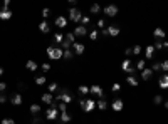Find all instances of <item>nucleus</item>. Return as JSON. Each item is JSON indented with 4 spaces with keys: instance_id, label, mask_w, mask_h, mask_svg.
<instances>
[{
    "instance_id": "obj_2",
    "label": "nucleus",
    "mask_w": 168,
    "mask_h": 124,
    "mask_svg": "<svg viewBox=\"0 0 168 124\" xmlns=\"http://www.w3.org/2000/svg\"><path fill=\"white\" fill-rule=\"evenodd\" d=\"M47 56H49V59H52V60H59V59H62V56H64V50L61 47H47Z\"/></svg>"
},
{
    "instance_id": "obj_14",
    "label": "nucleus",
    "mask_w": 168,
    "mask_h": 124,
    "mask_svg": "<svg viewBox=\"0 0 168 124\" xmlns=\"http://www.w3.org/2000/svg\"><path fill=\"white\" fill-rule=\"evenodd\" d=\"M72 34H74L76 37H84V35L88 34V29H86V27H82V25H79V27H76V29H74Z\"/></svg>"
},
{
    "instance_id": "obj_19",
    "label": "nucleus",
    "mask_w": 168,
    "mask_h": 124,
    "mask_svg": "<svg viewBox=\"0 0 168 124\" xmlns=\"http://www.w3.org/2000/svg\"><path fill=\"white\" fill-rule=\"evenodd\" d=\"M59 121H62V124H67L69 121H72V116H71L69 112H61Z\"/></svg>"
},
{
    "instance_id": "obj_16",
    "label": "nucleus",
    "mask_w": 168,
    "mask_h": 124,
    "mask_svg": "<svg viewBox=\"0 0 168 124\" xmlns=\"http://www.w3.org/2000/svg\"><path fill=\"white\" fill-rule=\"evenodd\" d=\"M158 86L161 87V89H168V74H163V76L160 77Z\"/></svg>"
},
{
    "instance_id": "obj_51",
    "label": "nucleus",
    "mask_w": 168,
    "mask_h": 124,
    "mask_svg": "<svg viewBox=\"0 0 168 124\" xmlns=\"http://www.w3.org/2000/svg\"><path fill=\"white\" fill-rule=\"evenodd\" d=\"M124 56H133V49H126L124 50Z\"/></svg>"
},
{
    "instance_id": "obj_12",
    "label": "nucleus",
    "mask_w": 168,
    "mask_h": 124,
    "mask_svg": "<svg viewBox=\"0 0 168 124\" xmlns=\"http://www.w3.org/2000/svg\"><path fill=\"white\" fill-rule=\"evenodd\" d=\"M10 102L14 106H20L22 104V96H20L19 92H14V94L10 96Z\"/></svg>"
},
{
    "instance_id": "obj_5",
    "label": "nucleus",
    "mask_w": 168,
    "mask_h": 124,
    "mask_svg": "<svg viewBox=\"0 0 168 124\" xmlns=\"http://www.w3.org/2000/svg\"><path fill=\"white\" fill-rule=\"evenodd\" d=\"M69 19H71V22H74V24L81 22V19H82V14H81V10L76 9V7H71V9H69Z\"/></svg>"
},
{
    "instance_id": "obj_28",
    "label": "nucleus",
    "mask_w": 168,
    "mask_h": 124,
    "mask_svg": "<svg viewBox=\"0 0 168 124\" xmlns=\"http://www.w3.org/2000/svg\"><path fill=\"white\" fill-rule=\"evenodd\" d=\"M78 92H79V96L89 94V87H88V86H79V89H78Z\"/></svg>"
},
{
    "instance_id": "obj_9",
    "label": "nucleus",
    "mask_w": 168,
    "mask_h": 124,
    "mask_svg": "<svg viewBox=\"0 0 168 124\" xmlns=\"http://www.w3.org/2000/svg\"><path fill=\"white\" fill-rule=\"evenodd\" d=\"M72 50H74V54L82 56L84 50H86V47H84V44H81V42H74V44H72Z\"/></svg>"
},
{
    "instance_id": "obj_36",
    "label": "nucleus",
    "mask_w": 168,
    "mask_h": 124,
    "mask_svg": "<svg viewBox=\"0 0 168 124\" xmlns=\"http://www.w3.org/2000/svg\"><path fill=\"white\" fill-rule=\"evenodd\" d=\"M89 39H91V40H96V39H98V29H96V27H94L93 32L89 34Z\"/></svg>"
},
{
    "instance_id": "obj_45",
    "label": "nucleus",
    "mask_w": 168,
    "mask_h": 124,
    "mask_svg": "<svg viewBox=\"0 0 168 124\" xmlns=\"http://www.w3.org/2000/svg\"><path fill=\"white\" fill-rule=\"evenodd\" d=\"M153 47H155V50H156V49H163V42H161V40H156Z\"/></svg>"
},
{
    "instance_id": "obj_49",
    "label": "nucleus",
    "mask_w": 168,
    "mask_h": 124,
    "mask_svg": "<svg viewBox=\"0 0 168 124\" xmlns=\"http://www.w3.org/2000/svg\"><path fill=\"white\" fill-rule=\"evenodd\" d=\"M5 89H7V84L5 82H0V92H5Z\"/></svg>"
},
{
    "instance_id": "obj_53",
    "label": "nucleus",
    "mask_w": 168,
    "mask_h": 124,
    "mask_svg": "<svg viewBox=\"0 0 168 124\" xmlns=\"http://www.w3.org/2000/svg\"><path fill=\"white\" fill-rule=\"evenodd\" d=\"M163 45H165V47L168 49V40H167V42H163Z\"/></svg>"
},
{
    "instance_id": "obj_40",
    "label": "nucleus",
    "mask_w": 168,
    "mask_h": 124,
    "mask_svg": "<svg viewBox=\"0 0 168 124\" xmlns=\"http://www.w3.org/2000/svg\"><path fill=\"white\" fill-rule=\"evenodd\" d=\"M160 66H161V70H163V72L167 74V72H168V60H163V62H161Z\"/></svg>"
},
{
    "instance_id": "obj_39",
    "label": "nucleus",
    "mask_w": 168,
    "mask_h": 124,
    "mask_svg": "<svg viewBox=\"0 0 168 124\" xmlns=\"http://www.w3.org/2000/svg\"><path fill=\"white\" fill-rule=\"evenodd\" d=\"M151 70H153V72H158V70H161V66H160V62H155V64L151 66Z\"/></svg>"
},
{
    "instance_id": "obj_18",
    "label": "nucleus",
    "mask_w": 168,
    "mask_h": 124,
    "mask_svg": "<svg viewBox=\"0 0 168 124\" xmlns=\"http://www.w3.org/2000/svg\"><path fill=\"white\" fill-rule=\"evenodd\" d=\"M9 19H12V12L2 9L0 10V20H9Z\"/></svg>"
},
{
    "instance_id": "obj_7",
    "label": "nucleus",
    "mask_w": 168,
    "mask_h": 124,
    "mask_svg": "<svg viewBox=\"0 0 168 124\" xmlns=\"http://www.w3.org/2000/svg\"><path fill=\"white\" fill-rule=\"evenodd\" d=\"M89 92L94 96H98V97H103L104 96V91H103V87L98 86V84H93V86L89 87Z\"/></svg>"
},
{
    "instance_id": "obj_50",
    "label": "nucleus",
    "mask_w": 168,
    "mask_h": 124,
    "mask_svg": "<svg viewBox=\"0 0 168 124\" xmlns=\"http://www.w3.org/2000/svg\"><path fill=\"white\" fill-rule=\"evenodd\" d=\"M101 35H103V37H108L109 34H108V29H103L101 30Z\"/></svg>"
},
{
    "instance_id": "obj_34",
    "label": "nucleus",
    "mask_w": 168,
    "mask_h": 124,
    "mask_svg": "<svg viewBox=\"0 0 168 124\" xmlns=\"http://www.w3.org/2000/svg\"><path fill=\"white\" fill-rule=\"evenodd\" d=\"M46 81H47L46 77L40 76V77H37V79H35V84H37V86H44V84H46Z\"/></svg>"
},
{
    "instance_id": "obj_55",
    "label": "nucleus",
    "mask_w": 168,
    "mask_h": 124,
    "mask_svg": "<svg viewBox=\"0 0 168 124\" xmlns=\"http://www.w3.org/2000/svg\"><path fill=\"white\" fill-rule=\"evenodd\" d=\"M165 107H167V109H168V101H167V102H165Z\"/></svg>"
},
{
    "instance_id": "obj_31",
    "label": "nucleus",
    "mask_w": 168,
    "mask_h": 124,
    "mask_svg": "<svg viewBox=\"0 0 168 124\" xmlns=\"http://www.w3.org/2000/svg\"><path fill=\"white\" fill-rule=\"evenodd\" d=\"M72 54H74V52H72L71 49H67V50H64V56H62V59H66V60H71V59H72Z\"/></svg>"
},
{
    "instance_id": "obj_21",
    "label": "nucleus",
    "mask_w": 168,
    "mask_h": 124,
    "mask_svg": "<svg viewBox=\"0 0 168 124\" xmlns=\"http://www.w3.org/2000/svg\"><path fill=\"white\" fill-rule=\"evenodd\" d=\"M153 35H155V39H156V40H160V39H165V35H167V34H165V30H163V29H155Z\"/></svg>"
},
{
    "instance_id": "obj_24",
    "label": "nucleus",
    "mask_w": 168,
    "mask_h": 124,
    "mask_svg": "<svg viewBox=\"0 0 168 124\" xmlns=\"http://www.w3.org/2000/svg\"><path fill=\"white\" fill-rule=\"evenodd\" d=\"M96 107H98L99 111H104V109H108V102L104 99H99L98 102H96Z\"/></svg>"
},
{
    "instance_id": "obj_56",
    "label": "nucleus",
    "mask_w": 168,
    "mask_h": 124,
    "mask_svg": "<svg viewBox=\"0 0 168 124\" xmlns=\"http://www.w3.org/2000/svg\"><path fill=\"white\" fill-rule=\"evenodd\" d=\"M61 124H62V123H61Z\"/></svg>"
},
{
    "instance_id": "obj_52",
    "label": "nucleus",
    "mask_w": 168,
    "mask_h": 124,
    "mask_svg": "<svg viewBox=\"0 0 168 124\" xmlns=\"http://www.w3.org/2000/svg\"><path fill=\"white\" fill-rule=\"evenodd\" d=\"M9 5H10V0H5V2H3V9L9 10Z\"/></svg>"
},
{
    "instance_id": "obj_8",
    "label": "nucleus",
    "mask_w": 168,
    "mask_h": 124,
    "mask_svg": "<svg viewBox=\"0 0 168 124\" xmlns=\"http://www.w3.org/2000/svg\"><path fill=\"white\" fill-rule=\"evenodd\" d=\"M104 15H106V17H114V15H118V7H116V5H108V7H104Z\"/></svg>"
},
{
    "instance_id": "obj_10",
    "label": "nucleus",
    "mask_w": 168,
    "mask_h": 124,
    "mask_svg": "<svg viewBox=\"0 0 168 124\" xmlns=\"http://www.w3.org/2000/svg\"><path fill=\"white\" fill-rule=\"evenodd\" d=\"M123 107H124V102H123L121 99H114V101H113V104H111V109H113V111H116V112L123 111Z\"/></svg>"
},
{
    "instance_id": "obj_23",
    "label": "nucleus",
    "mask_w": 168,
    "mask_h": 124,
    "mask_svg": "<svg viewBox=\"0 0 168 124\" xmlns=\"http://www.w3.org/2000/svg\"><path fill=\"white\" fill-rule=\"evenodd\" d=\"M42 111V107H40L39 104H32L30 106V114H34V116H39V112Z\"/></svg>"
},
{
    "instance_id": "obj_15",
    "label": "nucleus",
    "mask_w": 168,
    "mask_h": 124,
    "mask_svg": "<svg viewBox=\"0 0 168 124\" xmlns=\"http://www.w3.org/2000/svg\"><path fill=\"white\" fill-rule=\"evenodd\" d=\"M40 99H42V102H44V104H52V102H54V96L50 94V92H47V94H42V97H40Z\"/></svg>"
},
{
    "instance_id": "obj_4",
    "label": "nucleus",
    "mask_w": 168,
    "mask_h": 124,
    "mask_svg": "<svg viewBox=\"0 0 168 124\" xmlns=\"http://www.w3.org/2000/svg\"><path fill=\"white\" fill-rule=\"evenodd\" d=\"M74 42H76V35L69 32L67 35H64V42L61 44V49H62V50H67V49H71V45H72Z\"/></svg>"
},
{
    "instance_id": "obj_17",
    "label": "nucleus",
    "mask_w": 168,
    "mask_h": 124,
    "mask_svg": "<svg viewBox=\"0 0 168 124\" xmlns=\"http://www.w3.org/2000/svg\"><path fill=\"white\" fill-rule=\"evenodd\" d=\"M119 32H121V30H119L118 25H109V27H108V34L111 35V37H116V35H119Z\"/></svg>"
},
{
    "instance_id": "obj_38",
    "label": "nucleus",
    "mask_w": 168,
    "mask_h": 124,
    "mask_svg": "<svg viewBox=\"0 0 168 124\" xmlns=\"http://www.w3.org/2000/svg\"><path fill=\"white\" fill-rule=\"evenodd\" d=\"M145 69V60L141 59V60H138V64H136V70H143Z\"/></svg>"
},
{
    "instance_id": "obj_33",
    "label": "nucleus",
    "mask_w": 168,
    "mask_h": 124,
    "mask_svg": "<svg viewBox=\"0 0 168 124\" xmlns=\"http://www.w3.org/2000/svg\"><path fill=\"white\" fill-rule=\"evenodd\" d=\"M153 102H155L156 106L161 104V102H163V97H161V94H156V96H155V97H153Z\"/></svg>"
},
{
    "instance_id": "obj_3",
    "label": "nucleus",
    "mask_w": 168,
    "mask_h": 124,
    "mask_svg": "<svg viewBox=\"0 0 168 124\" xmlns=\"http://www.w3.org/2000/svg\"><path fill=\"white\" fill-rule=\"evenodd\" d=\"M56 102H66V104H71L72 101H74V97L67 92V91H62L61 94H57L56 96V99H54Z\"/></svg>"
},
{
    "instance_id": "obj_42",
    "label": "nucleus",
    "mask_w": 168,
    "mask_h": 124,
    "mask_svg": "<svg viewBox=\"0 0 168 124\" xmlns=\"http://www.w3.org/2000/svg\"><path fill=\"white\" fill-rule=\"evenodd\" d=\"M104 25H106V22H104V20L101 19V20H98V25H96V29H104Z\"/></svg>"
},
{
    "instance_id": "obj_32",
    "label": "nucleus",
    "mask_w": 168,
    "mask_h": 124,
    "mask_svg": "<svg viewBox=\"0 0 168 124\" xmlns=\"http://www.w3.org/2000/svg\"><path fill=\"white\" fill-rule=\"evenodd\" d=\"M57 109L61 112H67V104L66 102H57Z\"/></svg>"
},
{
    "instance_id": "obj_26",
    "label": "nucleus",
    "mask_w": 168,
    "mask_h": 124,
    "mask_svg": "<svg viewBox=\"0 0 168 124\" xmlns=\"http://www.w3.org/2000/svg\"><path fill=\"white\" fill-rule=\"evenodd\" d=\"M126 82H128L129 86H133V87L138 86V79H136L135 76H128V77H126Z\"/></svg>"
},
{
    "instance_id": "obj_46",
    "label": "nucleus",
    "mask_w": 168,
    "mask_h": 124,
    "mask_svg": "<svg viewBox=\"0 0 168 124\" xmlns=\"http://www.w3.org/2000/svg\"><path fill=\"white\" fill-rule=\"evenodd\" d=\"M139 52H141V47H139V45H135V47H133V56H138Z\"/></svg>"
},
{
    "instance_id": "obj_13",
    "label": "nucleus",
    "mask_w": 168,
    "mask_h": 124,
    "mask_svg": "<svg viewBox=\"0 0 168 124\" xmlns=\"http://www.w3.org/2000/svg\"><path fill=\"white\" fill-rule=\"evenodd\" d=\"M56 25H57L59 29H64V27H67V19H66V17H62V15L56 17Z\"/></svg>"
},
{
    "instance_id": "obj_27",
    "label": "nucleus",
    "mask_w": 168,
    "mask_h": 124,
    "mask_svg": "<svg viewBox=\"0 0 168 124\" xmlns=\"http://www.w3.org/2000/svg\"><path fill=\"white\" fill-rule=\"evenodd\" d=\"M56 91H59V86H57V82H50V84H49V92H50V94H54Z\"/></svg>"
},
{
    "instance_id": "obj_47",
    "label": "nucleus",
    "mask_w": 168,
    "mask_h": 124,
    "mask_svg": "<svg viewBox=\"0 0 168 124\" xmlns=\"http://www.w3.org/2000/svg\"><path fill=\"white\" fill-rule=\"evenodd\" d=\"M40 69H42L44 72H49V70H50V64H42V66H40Z\"/></svg>"
},
{
    "instance_id": "obj_43",
    "label": "nucleus",
    "mask_w": 168,
    "mask_h": 124,
    "mask_svg": "<svg viewBox=\"0 0 168 124\" xmlns=\"http://www.w3.org/2000/svg\"><path fill=\"white\" fill-rule=\"evenodd\" d=\"M119 89H121V84H118V82H114L113 87H111V91H113V92H118Z\"/></svg>"
},
{
    "instance_id": "obj_41",
    "label": "nucleus",
    "mask_w": 168,
    "mask_h": 124,
    "mask_svg": "<svg viewBox=\"0 0 168 124\" xmlns=\"http://www.w3.org/2000/svg\"><path fill=\"white\" fill-rule=\"evenodd\" d=\"M0 124H15V121H14V119H10V117H5V119H2V121H0Z\"/></svg>"
},
{
    "instance_id": "obj_37",
    "label": "nucleus",
    "mask_w": 168,
    "mask_h": 124,
    "mask_svg": "<svg viewBox=\"0 0 168 124\" xmlns=\"http://www.w3.org/2000/svg\"><path fill=\"white\" fill-rule=\"evenodd\" d=\"M44 123V119L40 117V116H34V119H32V124H42Z\"/></svg>"
},
{
    "instance_id": "obj_30",
    "label": "nucleus",
    "mask_w": 168,
    "mask_h": 124,
    "mask_svg": "<svg viewBox=\"0 0 168 124\" xmlns=\"http://www.w3.org/2000/svg\"><path fill=\"white\" fill-rule=\"evenodd\" d=\"M54 42H56V44H62V42H64V35H62V34H56V35H54Z\"/></svg>"
},
{
    "instance_id": "obj_20",
    "label": "nucleus",
    "mask_w": 168,
    "mask_h": 124,
    "mask_svg": "<svg viewBox=\"0 0 168 124\" xmlns=\"http://www.w3.org/2000/svg\"><path fill=\"white\" fill-rule=\"evenodd\" d=\"M153 56H155V47H153V45H148V47L145 49V57L151 59Z\"/></svg>"
},
{
    "instance_id": "obj_54",
    "label": "nucleus",
    "mask_w": 168,
    "mask_h": 124,
    "mask_svg": "<svg viewBox=\"0 0 168 124\" xmlns=\"http://www.w3.org/2000/svg\"><path fill=\"white\" fill-rule=\"evenodd\" d=\"M2 74H3V67H0V76H2Z\"/></svg>"
},
{
    "instance_id": "obj_35",
    "label": "nucleus",
    "mask_w": 168,
    "mask_h": 124,
    "mask_svg": "<svg viewBox=\"0 0 168 124\" xmlns=\"http://www.w3.org/2000/svg\"><path fill=\"white\" fill-rule=\"evenodd\" d=\"M89 24H91V19L82 15V19H81V25H82V27H86V25H89Z\"/></svg>"
},
{
    "instance_id": "obj_29",
    "label": "nucleus",
    "mask_w": 168,
    "mask_h": 124,
    "mask_svg": "<svg viewBox=\"0 0 168 124\" xmlns=\"http://www.w3.org/2000/svg\"><path fill=\"white\" fill-rule=\"evenodd\" d=\"M99 10H101L99 3H93V5H91V9H89V12H91V14H99Z\"/></svg>"
},
{
    "instance_id": "obj_1",
    "label": "nucleus",
    "mask_w": 168,
    "mask_h": 124,
    "mask_svg": "<svg viewBox=\"0 0 168 124\" xmlns=\"http://www.w3.org/2000/svg\"><path fill=\"white\" fill-rule=\"evenodd\" d=\"M79 106L84 112H93L96 109V101H93V99H82V101H79Z\"/></svg>"
},
{
    "instance_id": "obj_11",
    "label": "nucleus",
    "mask_w": 168,
    "mask_h": 124,
    "mask_svg": "<svg viewBox=\"0 0 168 124\" xmlns=\"http://www.w3.org/2000/svg\"><path fill=\"white\" fill-rule=\"evenodd\" d=\"M151 77H153V70H151V67H148V69L145 67V69L141 70V79H143V81H150Z\"/></svg>"
},
{
    "instance_id": "obj_48",
    "label": "nucleus",
    "mask_w": 168,
    "mask_h": 124,
    "mask_svg": "<svg viewBox=\"0 0 168 124\" xmlns=\"http://www.w3.org/2000/svg\"><path fill=\"white\" fill-rule=\"evenodd\" d=\"M49 15H50V10L49 9H44V10H42V17H44V19H47Z\"/></svg>"
},
{
    "instance_id": "obj_25",
    "label": "nucleus",
    "mask_w": 168,
    "mask_h": 124,
    "mask_svg": "<svg viewBox=\"0 0 168 124\" xmlns=\"http://www.w3.org/2000/svg\"><path fill=\"white\" fill-rule=\"evenodd\" d=\"M25 67H27V70H30V72H34V70H37V69H39V67H37V64H35L34 60H27Z\"/></svg>"
},
{
    "instance_id": "obj_44",
    "label": "nucleus",
    "mask_w": 168,
    "mask_h": 124,
    "mask_svg": "<svg viewBox=\"0 0 168 124\" xmlns=\"http://www.w3.org/2000/svg\"><path fill=\"white\" fill-rule=\"evenodd\" d=\"M5 102H7V96L3 92H0V104H5Z\"/></svg>"
},
{
    "instance_id": "obj_6",
    "label": "nucleus",
    "mask_w": 168,
    "mask_h": 124,
    "mask_svg": "<svg viewBox=\"0 0 168 124\" xmlns=\"http://www.w3.org/2000/svg\"><path fill=\"white\" fill-rule=\"evenodd\" d=\"M46 117L49 119V121H54V119H57V102L54 101L52 104H50V107L46 111Z\"/></svg>"
},
{
    "instance_id": "obj_22",
    "label": "nucleus",
    "mask_w": 168,
    "mask_h": 124,
    "mask_svg": "<svg viewBox=\"0 0 168 124\" xmlns=\"http://www.w3.org/2000/svg\"><path fill=\"white\" fill-rule=\"evenodd\" d=\"M39 30H40V32H42V34H47V32H49V30H50L49 24H47L46 20H44V22H40V24H39Z\"/></svg>"
}]
</instances>
